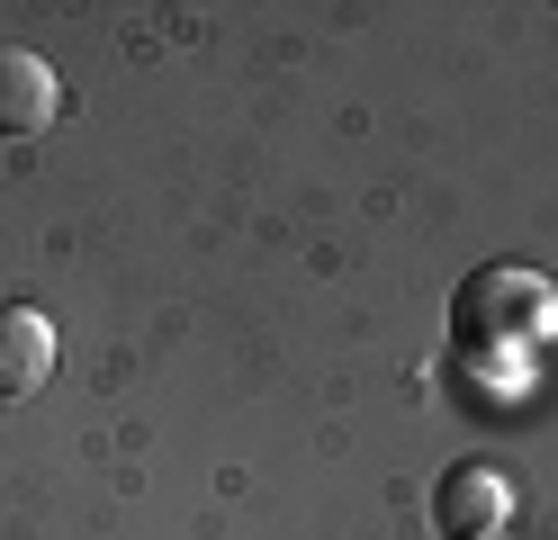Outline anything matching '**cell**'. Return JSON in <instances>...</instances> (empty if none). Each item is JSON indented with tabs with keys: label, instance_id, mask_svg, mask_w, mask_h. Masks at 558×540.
I'll list each match as a JSON object with an SVG mask.
<instances>
[{
	"label": "cell",
	"instance_id": "cell-1",
	"mask_svg": "<svg viewBox=\"0 0 558 540\" xmlns=\"http://www.w3.org/2000/svg\"><path fill=\"white\" fill-rule=\"evenodd\" d=\"M433 523L441 540H496L513 523V478L496 459H460V468H441V487H433Z\"/></svg>",
	"mask_w": 558,
	"mask_h": 540
},
{
	"label": "cell",
	"instance_id": "cell-3",
	"mask_svg": "<svg viewBox=\"0 0 558 540\" xmlns=\"http://www.w3.org/2000/svg\"><path fill=\"white\" fill-rule=\"evenodd\" d=\"M54 324L37 315V307H0V406L10 396H37L46 379H54Z\"/></svg>",
	"mask_w": 558,
	"mask_h": 540
},
{
	"label": "cell",
	"instance_id": "cell-2",
	"mask_svg": "<svg viewBox=\"0 0 558 540\" xmlns=\"http://www.w3.org/2000/svg\"><path fill=\"white\" fill-rule=\"evenodd\" d=\"M63 118V72L37 46H0V135H46Z\"/></svg>",
	"mask_w": 558,
	"mask_h": 540
}]
</instances>
